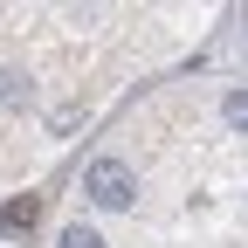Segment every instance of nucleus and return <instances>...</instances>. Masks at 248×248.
Returning <instances> with one entry per match:
<instances>
[{
  "instance_id": "nucleus-1",
  "label": "nucleus",
  "mask_w": 248,
  "mask_h": 248,
  "mask_svg": "<svg viewBox=\"0 0 248 248\" xmlns=\"http://www.w3.org/2000/svg\"><path fill=\"white\" fill-rule=\"evenodd\" d=\"M83 193L97 200V207H131L138 179H131V166H124V159H97V166L83 172Z\"/></svg>"
},
{
  "instance_id": "nucleus-2",
  "label": "nucleus",
  "mask_w": 248,
  "mask_h": 248,
  "mask_svg": "<svg viewBox=\"0 0 248 248\" xmlns=\"http://www.w3.org/2000/svg\"><path fill=\"white\" fill-rule=\"evenodd\" d=\"M35 221H42V200H35V193L0 207V228H7V234H35Z\"/></svg>"
},
{
  "instance_id": "nucleus-3",
  "label": "nucleus",
  "mask_w": 248,
  "mask_h": 248,
  "mask_svg": "<svg viewBox=\"0 0 248 248\" xmlns=\"http://www.w3.org/2000/svg\"><path fill=\"white\" fill-rule=\"evenodd\" d=\"M221 110H228V124H234V131H241V138H248V90H234V97H228V104H221Z\"/></svg>"
},
{
  "instance_id": "nucleus-4",
  "label": "nucleus",
  "mask_w": 248,
  "mask_h": 248,
  "mask_svg": "<svg viewBox=\"0 0 248 248\" xmlns=\"http://www.w3.org/2000/svg\"><path fill=\"white\" fill-rule=\"evenodd\" d=\"M62 248H104V241H97V228L76 221V228H62Z\"/></svg>"
}]
</instances>
